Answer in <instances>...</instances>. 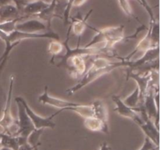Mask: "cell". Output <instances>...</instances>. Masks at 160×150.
<instances>
[{
	"label": "cell",
	"mask_w": 160,
	"mask_h": 150,
	"mask_svg": "<svg viewBox=\"0 0 160 150\" xmlns=\"http://www.w3.org/2000/svg\"><path fill=\"white\" fill-rule=\"evenodd\" d=\"M18 150H34V148L30 145L28 142H26V143H23L22 145H20L19 146Z\"/></svg>",
	"instance_id": "27"
},
{
	"label": "cell",
	"mask_w": 160,
	"mask_h": 150,
	"mask_svg": "<svg viewBox=\"0 0 160 150\" xmlns=\"http://www.w3.org/2000/svg\"><path fill=\"white\" fill-rule=\"evenodd\" d=\"M32 1H37V0H28V2H32ZM44 1H45V0H44Z\"/></svg>",
	"instance_id": "32"
},
{
	"label": "cell",
	"mask_w": 160,
	"mask_h": 150,
	"mask_svg": "<svg viewBox=\"0 0 160 150\" xmlns=\"http://www.w3.org/2000/svg\"><path fill=\"white\" fill-rule=\"evenodd\" d=\"M144 122L142 124L138 126L142 129L144 134H145V137L149 138L153 143L156 145L159 146V131L156 126L155 125V123L152 120L149 118L147 115H145L143 117Z\"/></svg>",
	"instance_id": "10"
},
{
	"label": "cell",
	"mask_w": 160,
	"mask_h": 150,
	"mask_svg": "<svg viewBox=\"0 0 160 150\" xmlns=\"http://www.w3.org/2000/svg\"><path fill=\"white\" fill-rule=\"evenodd\" d=\"M156 147H157V145H155V144L153 143L149 138L145 137L143 145H142V148H141L139 150H153Z\"/></svg>",
	"instance_id": "25"
},
{
	"label": "cell",
	"mask_w": 160,
	"mask_h": 150,
	"mask_svg": "<svg viewBox=\"0 0 160 150\" xmlns=\"http://www.w3.org/2000/svg\"><path fill=\"white\" fill-rule=\"evenodd\" d=\"M38 102L43 105H46V106H50L59 109V110H61L62 112H63V109H66V108L74 106L78 104V102L67 101V100L62 99V98L52 96L48 93V86H45L44 92L38 97Z\"/></svg>",
	"instance_id": "8"
},
{
	"label": "cell",
	"mask_w": 160,
	"mask_h": 150,
	"mask_svg": "<svg viewBox=\"0 0 160 150\" xmlns=\"http://www.w3.org/2000/svg\"><path fill=\"white\" fill-rule=\"evenodd\" d=\"M15 102L17 103V109H18V120H17L18 130H17L16 136H19L28 140V136L33 131L35 130V128L30 117L27 114L24 106L20 100V96H17V98H15Z\"/></svg>",
	"instance_id": "4"
},
{
	"label": "cell",
	"mask_w": 160,
	"mask_h": 150,
	"mask_svg": "<svg viewBox=\"0 0 160 150\" xmlns=\"http://www.w3.org/2000/svg\"><path fill=\"white\" fill-rule=\"evenodd\" d=\"M9 3H12V0H0V7Z\"/></svg>",
	"instance_id": "30"
},
{
	"label": "cell",
	"mask_w": 160,
	"mask_h": 150,
	"mask_svg": "<svg viewBox=\"0 0 160 150\" xmlns=\"http://www.w3.org/2000/svg\"><path fill=\"white\" fill-rule=\"evenodd\" d=\"M1 73H1V72H0V75H1Z\"/></svg>",
	"instance_id": "34"
},
{
	"label": "cell",
	"mask_w": 160,
	"mask_h": 150,
	"mask_svg": "<svg viewBox=\"0 0 160 150\" xmlns=\"http://www.w3.org/2000/svg\"><path fill=\"white\" fill-rule=\"evenodd\" d=\"M118 2H119V4H120V7H121L122 10L124 12V13L126 14L128 17H133V18L136 19V20L139 22V23H141L140 20H138V17L134 15V12H133L132 8H131V5H130L128 0H118Z\"/></svg>",
	"instance_id": "22"
},
{
	"label": "cell",
	"mask_w": 160,
	"mask_h": 150,
	"mask_svg": "<svg viewBox=\"0 0 160 150\" xmlns=\"http://www.w3.org/2000/svg\"><path fill=\"white\" fill-rule=\"evenodd\" d=\"M21 19H16V20H9L0 23V31H3L6 34H9L16 30V24L18 23Z\"/></svg>",
	"instance_id": "21"
},
{
	"label": "cell",
	"mask_w": 160,
	"mask_h": 150,
	"mask_svg": "<svg viewBox=\"0 0 160 150\" xmlns=\"http://www.w3.org/2000/svg\"><path fill=\"white\" fill-rule=\"evenodd\" d=\"M99 150H111V148L109 146V145L107 144V142H103L101 145Z\"/></svg>",
	"instance_id": "29"
},
{
	"label": "cell",
	"mask_w": 160,
	"mask_h": 150,
	"mask_svg": "<svg viewBox=\"0 0 160 150\" xmlns=\"http://www.w3.org/2000/svg\"><path fill=\"white\" fill-rule=\"evenodd\" d=\"M0 147H1V136H0Z\"/></svg>",
	"instance_id": "33"
},
{
	"label": "cell",
	"mask_w": 160,
	"mask_h": 150,
	"mask_svg": "<svg viewBox=\"0 0 160 150\" xmlns=\"http://www.w3.org/2000/svg\"><path fill=\"white\" fill-rule=\"evenodd\" d=\"M87 28L93 30L96 34L87 45H84L86 47L92 46V45L102 43V42H106L109 47L112 48L116 44L119 43L125 39L124 25L107 27V28H102V29H97L88 23Z\"/></svg>",
	"instance_id": "2"
},
{
	"label": "cell",
	"mask_w": 160,
	"mask_h": 150,
	"mask_svg": "<svg viewBox=\"0 0 160 150\" xmlns=\"http://www.w3.org/2000/svg\"><path fill=\"white\" fill-rule=\"evenodd\" d=\"M87 1L88 0H74V2H73V6L80 7V6H83Z\"/></svg>",
	"instance_id": "28"
},
{
	"label": "cell",
	"mask_w": 160,
	"mask_h": 150,
	"mask_svg": "<svg viewBox=\"0 0 160 150\" xmlns=\"http://www.w3.org/2000/svg\"><path fill=\"white\" fill-rule=\"evenodd\" d=\"M147 62H148L147 59L144 56L140 59H136L134 61L126 60L123 57V59H121L118 62H112L106 58L103 57L95 58L92 59L91 67L87 71L84 72V76L78 81V84L69 88L66 92L67 95H70L82 89L85 86L88 85L89 84L95 81L98 78H101L103 75L107 74L116 69L120 68V67L138 69L142 67V66H145Z\"/></svg>",
	"instance_id": "1"
},
{
	"label": "cell",
	"mask_w": 160,
	"mask_h": 150,
	"mask_svg": "<svg viewBox=\"0 0 160 150\" xmlns=\"http://www.w3.org/2000/svg\"><path fill=\"white\" fill-rule=\"evenodd\" d=\"M16 30L26 33H41L42 31H48L45 22L38 18H32L23 23H17Z\"/></svg>",
	"instance_id": "9"
},
{
	"label": "cell",
	"mask_w": 160,
	"mask_h": 150,
	"mask_svg": "<svg viewBox=\"0 0 160 150\" xmlns=\"http://www.w3.org/2000/svg\"><path fill=\"white\" fill-rule=\"evenodd\" d=\"M0 150H12L10 148H6V147H0Z\"/></svg>",
	"instance_id": "31"
},
{
	"label": "cell",
	"mask_w": 160,
	"mask_h": 150,
	"mask_svg": "<svg viewBox=\"0 0 160 150\" xmlns=\"http://www.w3.org/2000/svg\"><path fill=\"white\" fill-rule=\"evenodd\" d=\"M154 73L155 71L153 70H148L142 73H134L131 68H128L127 70V79L131 78L137 82V86L140 91V106L143 102L145 94L150 88V83L152 80Z\"/></svg>",
	"instance_id": "6"
},
{
	"label": "cell",
	"mask_w": 160,
	"mask_h": 150,
	"mask_svg": "<svg viewBox=\"0 0 160 150\" xmlns=\"http://www.w3.org/2000/svg\"><path fill=\"white\" fill-rule=\"evenodd\" d=\"M1 136V147L10 148L12 150H18L20 145V139L19 136L11 135L6 133H0Z\"/></svg>",
	"instance_id": "17"
},
{
	"label": "cell",
	"mask_w": 160,
	"mask_h": 150,
	"mask_svg": "<svg viewBox=\"0 0 160 150\" xmlns=\"http://www.w3.org/2000/svg\"><path fill=\"white\" fill-rule=\"evenodd\" d=\"M57 0H51L49 5L46 9H44L42 12L36 15L35 17L38 19L41 20L42 21L45 22L46 24L47 28H48V31H52L51 28V23L52 20L54 17H58V18L62 19V17L59 15L57 10Z\"/></svg>",
	"instance_id": "11"
},
{
	"label": "cell",
	"mask_w": 160,
	"mask_h": 150,
	"mask_svg": "<svg viewBox=\"0 0 160 150\" xmlns=\"http://www.w3.org/2000/svg\"><path fill=\"white\" fill-rule=\"evenodd\" d=\"M112 99L113 101L114 104H115L114 111L117 112L119 115L133 120L138 126H140L141 124H142L145 122V120H143V118L141 116L140 112H138L135 109H133V108L127 106L123 102V100L120 98V96L113 95L112 96Z\"/></svg>",
	"instance_id": "7"
},
{
	"label": "cell",
	"mask_w": 160,
	"mask_h": 150,
	"mask_svg": "<svg viewBox=\"0 0 160 150\" xmlns=\"http://www.w3.org/2000/svg\"><path fill=\"white\" fill-rule=\"evenodd\" d=\"M14 76L11 75L9 78V89H8L7 98H6V105L2 111V116L0 119V133H6V134L15 135L18 130L17 120H15L11 112V102H12V95L13 92Z\"/></svg>",
	"instance_id": "3"
},
{
	"label": "cell",
	"mask_w": 160,
	"mask_h": 150,
	"mask_svg": "<svg viewBox=\"0 0 160 150\" xmlns=\"http://www.w3.org/2000/svg\"><path fill=\"white\" fill-rule=\"evenodd\" d=\"M93 109L94 117L99 119L102 121L108 123L109 120V109L106 103L102 99H95L92 104Z\"/></svg>",
	"instance_id": "16"
},
{
	"label": "cell",
	"mask_w": 160,
	"mask_h": 150,
	"mask_svg": "<svg viewBox=\"0 0 160 150\" xmlns=\"http://www.w3.org/2000/svg\"><path fill=\"white\" fill-rule=\"evenodd\" d=\"M63 48V44H62V42H59V41L53 40L52 42H50L49 45H48V51L52 55V59L50 60L51 63H53V61L57 56H60V53L62 52Z\"/></svg>",
	"instance_id": "19"
},
{
	"label": "cell",
	"mask_w": 160,
	"mask_h": 150,
	"mask_svg": "<svg viewBox=\"0 0 160 150\" xmlns=\"http://www.w3.org/2000/svg\"><path fill=\"white\" fill-rule=\"evenodd\" d=\"M12 3L21 12L23 8L28 3V0H12Z\"/></svg>",
	"instance_id": "26"
},
{
	"label": "cell",
	"mask_w": 160,
	"mask_h": 150,
	"mask_svg": "<svg viewBox=\"0 0 160 150\" xmlns=\"http://www.w3.org/2000/svg\"><path fill=\"white\" fill-rule=\"evenodd\" d=\"M23 18L20 11L12 3H9L0 7V23Z\"/></svg>",
	"instance_id": "13"
},
{
	"label": "cell",
	"mask_w": 160,
	"mask_h": 150,
	"mask_svg": "<svg viewBox=\"0 0 160 150\" xmlns=\"http://www.w3.org/2000/svg\"><path fill=\"white\" fill-rule=\"evenodd\" d=\"M50 2L44 0H37V1L28 2V4L23 8V9L20 12L22 17H35L38 13L46 9L48 6Z\"/></svg>",
	"instance_id": "12"
},
{
	"label": "cell",
	"mask_w": 160,
	"mask_h": 150,
	"mask_svg": "<svg viewBox=\"0 0 160 150\" xmlns=\"http://www.w3.org/2000/svg\"><path fill=\"white\" fill-rule=\"evenodd\" d=\"M139 3H140L141 6H142L144 7V9L146 10V12H148V15L150 17V22H154L156 20H157L156 19V17H155L154 12L152 10V8L149 6V4L148 3V2L146 0H138Z\"/></svg>",
	"instance_id": "24"
},
{
	"label": "cell",
	"mask_w": 160,
	"mask_h": 150,
	"mask_svg": "<svg viewBox=\"0 0 160 150\" xmlns=\"http://www.w3.org/2000/svg\"><path fill=\"white\" fill-rule=\"evenodd\" d=\"M44 129H35L28 136V142L34 148V150H38V146L40 145L39 139Z\"/></svg>",
	"instance_id": "20"
},
{
	"label": "cell",
	"mask_w": 160,
	"mask_h": 150,
	"mask_svg": "<svg viewBox=\"0 0 160 150\" xmlns=\"http://www.w3.org/2000/svg\"><path fill=\"white\" fill-rule=\"evenodd\" d=\"M84 125L88 130L95 132H102L109 134V125L107 123L102 121L99 119L95 117H88L84 119Z\"/></svg>",
	"instance_id": "15"
},
{
	"label": "cell",
	"mask_w": 160,
	"mask_h": 150,
	"mask_svg": "<svg viewBox=\"0 0 160 150\" xmlns=\"http://www.w3.org/2000/svg\"><path fill=\"white\" fill-rule=\"evenodd\" d=\"M73 2L74 0H67V2H66L65 10L63 12V19H62L65 27H67L70 23V15L72 8L73 7Z\"/></svg>",
	"instance_id": "23"
},
{
	"label": "cell",
	"mask_w": 160,
	"mask_h": 150,
	"mask_svg": "<svg viewBox=\"0 0 160 150\" xmlns=\"http://www.w3.org/2000/svg\"><path fill=\"white\" fill-rule=\"evenodd\" d=\"M92 11H93V9L89 10V12L83 18H81V17H73V20H72L71 25H70L71 31L73 33L74 35H76L78 38V45H79V42L81 41V36H82L83 33L85 31L86 28H87V20L88 19L89 16L92 12Z\"/></svg>",
	"instance_id": "14"
},
{
	"label": "cell",
	"mask_w": 160,
	"mask_h": 150,
	"mask_svg": "<svg viewBox=\"0 0 160 150\" xmlns=\"http://www.w3.org/2000/svg\"><path fill=\"white\" fill-rule=\"evenodd\" d=\"M123 102L127 106L133 108V109L137 108L138 106H140V91H139L138 87L136 86L132 93L128 95V96H127L123 100Z\"/></svg>",
	"instance_id": "18"
},
{
	"label": "cell",
	"mask_w": 160,
	"mask_h": 150,
	"mask_svg": "<svg viewBox=\"0 0 160 150\" xmlns=\"http://www.w3.org/2000/svg\"><path fill=\"white\" fill-rule=\"evenodd\" d=\"M20 100H21L22 103H23V106H24V109L25 110H26L27 114H28V117H30L31 120L32 121L35 129H45V128L54 129L55 127H56V123L53 121V119H54L56 116L59 115L60 112H62V111L58 110L57 112L52 114L51 116H49V117H41V116L38 115L34 110H32V109L30 107L29 105L28 104L27 101L23 98V97L20 96Z\"/></svg>",
	"instance_id": "5"
}]
</instances>
